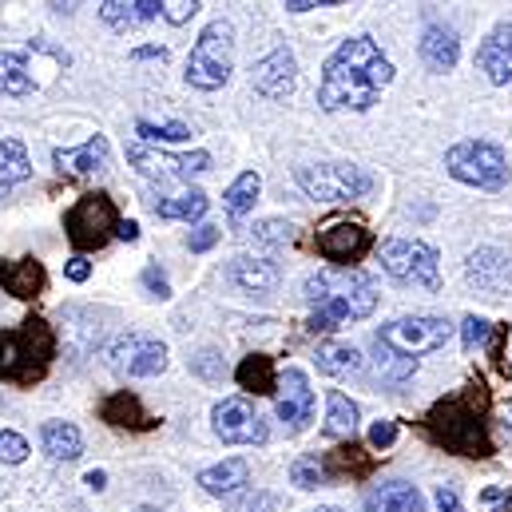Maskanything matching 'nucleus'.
I'll return each instance as SVG.
<instances>
[{
  "label": "nucleus",
  "instance_id": "nucleus-43",
  "mask_svg": "<svg viewBox=\"0 0 512 512\" xmlns=\"http://www.w3.org/2000/svg\"><path fill=\"white\" fill-rule=\"evenodd\" d=\"M24 457H28V441L12 429H0V465L16 469V465H24Z\"/></svg>",
  "mask_w": 512,
  "mask_h": 512
},
{
  "label": "nucleus",
  "instance_id": "nucleus-2",
  "mask_svg": "<svg viewBox=\"0 0 512 512\" xmlns=\"http://www.w3.org/2000/svg\"><path fill=\"white\" fill-rule=\"evenodd\" d=\"M425 437L453 453V457H493L497 445H493V433H489V389L485 382H469L465 389L433 401V409L425 413Z\"/></svg>",
  "mask_w": 512,
  "mask_h": 512
},
{
  "label": "nucleus",
  "instance_id": "nucleus-39",
  "mask_svg": "<svg viewBox=\"0 0 512 512\" xmlns=\"http://www.w3.org/2000/svg\"><path fill=\"white\" fill-rule=\"evenodd\" d=\"M135 135H139L143 143H187V139H191V128H187V124H147V120H139V124H135Z\"/></svg>",
  "mask_w": 512,
  "mask_h": 512
},
{
  "label": "nucleus",
  "instance_id": "nucleus-33",
  "mask_svg": "<svg viewBox=\"0 0 512 512\" xmlns=\"http://www.w3.org/2000/svg\"><path fill=\"white\" fill-rule=\"evenodd\" d=\"M207 207H211V199H207L203 191H183V195H171V199H155V203H151V211H155L159 219H179V223L203 219Z\"/></svg>",
  "mask_w": 512,
  "mask_h": 512
},
{
  "label": "nucleus",
  "instance_id": "nucleus-6",
  "mask_svg": "<svg viewBox=\"0 0 512 512\" xmlns=\"http://www.w3.org/2000/svg\"><path fill=\"white\" fill-rule=\"evenodd\" d=\"M445 171L477 191H501L509 187V155L493 139H461L445 151Z\"/></svg>",
  "mask_w": 512,
  "mask_h": 512
},
{
  "label": "nucleus",
  "instance_id": "nucleus-52",
  "mask_svg": "<svg viewBox=\"0 0 512 512\" xmlns=\"http://www.w3.org/2000/svg\"><path fill=\"white\" fill-rule=\"evenodd\" d=\"M116 239H124V243H135V239H139V223H131V219H120V227H116Z\"/></svg>",
  "mask_w": 512,
  "mask_h": 512
},
{
  "label": "nucleus",
  "instance_id": "nucleus-30",
  "mask_svg": "<svg viewBox=\"0 0 512 512\" xmlns=\"http://www.w3.org/2000/svg\"><path fill=\"white\" fill-rule=\"evenodd\" d=\"M32 175V159H28V147L20 143V139H0V199L12 191V187H20L24 179Z\"/></svg>",
  "mask_w": 512,
  "mask_h": 512
},
{
  "label": "nucleus",
  "instance_id": "nucleus-49",
  "mask_svg": "<svg viewBox=\"0 0 512 512\" xmlns=\"http://www.w3.org/2000/svg\"><path fill=\"white\" fill-rule=\"evenodd\" d=\"M64 274L72 278V282H88V274H92V266H88V258H68V266H64Z\"/></svg>",
  "mask_w": 512,
  "mask_h": 512
},
{
  "label": "nucleus",
  "instance_id": "nucleus-8",
  "mask_svg": "<svg viewBox=\"0 0 512 512\" xmlns=\"http://www.w3.org/2000/svg\"><path fill=\"white\" fill-rule=\"evenodd\" d=\"M298 187L318 199V203H350L366 199L374 191V175L358 163H318V167H298Z\"/></svg>",
  "mask_w": 512,
  "mask_h": 512
},
{
  "label": "nucleus",
  "instance_id": "nucleus-4",
  "mask_svg": "<svg viewBox=\"0 0 512 512\" xmlns=\"http://www.w3.org/2000/svg\"><path fill=\"white\" fill-rule=\"evenodd\" d=\"M56 358V334L44 318H24L16 330H0V382H44Z\"/></svg>",
  "mask_w": 512,
  "mask_h": 512
},
{
  "label": "nucleus",
  "instance_id": "nucleus-11",
  "mask_svg": "<svg viewBox=\"0 0 512 512\" xmlns=\"http://www.w3.org/2000/svg\"><path fill=\"white\" fill-rule=\"evenodd\" d=\"M104 358L124 378H155L167 370V346L155 334H120L104 350Z\"/></svg>",
  "mask_w": 512,
  "mask_h": 512
},
{
  "label": "nucleus",
  "instance_id": "nucleus-20",
  "mask_svg": "<svg viewBox=\"0 0 512 512\" xmlns=\"http://www.w3.org/2000/svg\"><path fill=\"white\" fill-rule=\"evenodd\" d=\"M44 286H48V270H44L40 258L28 255V258H4L0 262V290L4 294L20 298V302H32V298L44 294Z\"/></svg>",
  "mask_w": 512,
  "mask_h": 512
},
{
  "label": "nucleus",
  "instance_id": "nucleus-32",
  "mask_svg": "<svg viewBox=\"0 0 512 512\" xmlns=\"http://www.w3.org/2000/svg\"><path fill=\"white\" fill-rule=\"evenodd\" d=\"M235 382H239V389H247V393H278L274 358H266V354H251V358H243V362H239V370H235Z\"/></svg>",
  "mask_w": 512,
  "mask_h": 512
},
{
  "label": "nucleus",
  "instance_id": "nucleus-1",
  "mask_svg": "<svg viewBox=\"0 0 512 512\" xmlns=\"http://www.w3.org/2000/svg\"><path fill=\"white\" fill-rule=\"evenodd\" d=\"M393 80V64L385 60L374 36H350L334 48L322 68L318 104L322 112H370Z\"/></svg>",
  "mask_w": 512,
  "mask_h": 512
},
{
  "label": "nucleus",
  "instance_id": "nucleus-27",
  "mask_svg": "<svg viewBox=\"0 0 512 512\" xmlns=\"http://www.w3.org/2000/svg\"><path fill=\"white\" fill-rule=\"evenodd\" d=\"M366 512H425V497L409 481H385L366 493Z\"/></svg>",
  "mask_w": 512,
  "mask_h": 512
},
{
  "label": "nucleus",
  "instance_id": "nucleus-42",
  "mask_svg": "<svg viewBox=\"0 0 512 512\" xmlns=\"http://www.w3.org/2000/svg\"><path fill=\"white\" fill-rule=\"evenodd\" d=\"M255 239L266 243V247H290L294 243V227L282 223V219H262V223H255Z\"/></svg>",
  "mask_w": 512,
  "mask_h": 512
},
{
  "label": "nucleus",
  "instance_id": "nucleus-44",
  "mask_svg": "<svg viewBox=\"0 0 512 512\" xmlns=\"http://www.w3.org/2000/svg\"><path fill=\"white\" fill-rule=\"evenodd\" d=\"M219 239H223V227H215V223H199V227L187 235V247H191V255H203V251H211Z\"/></svg>",
  "mask_w": 512,
  "mask_h": 512
},
{
  "label": "nucleus",
  "instance_id": "nucleus-51",
  "mask_svg": "<svg viewBox=\"0 0 512 512\" xmlns=\"http://www.w3.org/2000/svg\"><path fill=\"white\" fill-rule=\"evenodd\" d=\"M485 501H497V512H512V489H509V493L489 489V493H485Z\"/></svg>",
  "mask_w": 512,
  "mask_h": 512
},
{
  "label": "nucleus",
  "instance_id": "nucleus-53",
  "mask_svg": "<svg viewBox=\"0 0 512 512\" xmlns=\"http://www.w3.org/2000/svg\"><path fill=\"white\" fill-rule=\"evenodd\" d=\"M131 56H135V60H159V64H163V60H167V48H135Z\"/></svg>",
  "mask_w": 512,
  "mask_h": 512
},
{
  "label": "nucleus",
  "instance_id": "nucleus-17",
  "mask_svg": "<svg viewBox=\"0 0 512 512\" xmlns=\"http://www.w3.org/2000/svg\"><path fill=\"white\" fill-rule=\"evenodd\" d=\"M251 84H255L258 96L266 100H286L298 84V60L290 48H274L270 56H262L251 72Z\"/></svg>",
  "mask_w": 512,
  "mask_h": 512
},
{
  "label": "nucleus",
  "instance_id": "nucleus-36",
  "mask_svg": "<svg viewBox=\"0 0 512 512\" xmlns=\"http://www.w3.org/2000/svg\"><path fill=\"white\" fill-rule=\"evenodd\" d=\"M258 191H262V179H258L255 171H243L231 187H227V195H223V203H227V215L231 219H243V215H251L255 211V199Z\"/></svg>",
  "mask_w": 512,
  "mask_h": 512
},
{
  "label": "nucleus",
  "instance_id": "nucleus-12",
  "mask_svg": "<svg viewBox=\"0 0 512 512\" xmlns=\"http://www.w3.org/2000/svg\"><path fill=\"white\" fill-rule=\"evenodd\" d=\"M211 425H215V437L227 441V445H262L270 437L266 417L247 397H223L211 409Z\"/></svg>",
  "mask_w": 512,
  "mask_h": 512
},
{
  "label": "nucleus",
  "instance_id": "nucleus-15",
  "mask_svg": "<svg viewBox=\"0 0 512 512\" xmlns=\"http://www.w3.org/2000/svg\"><path fill=\"white\" fill-rule=\"evenodd\" d=\"M0 512H56L44 477L0 465Z\"/></svg>",
  "mask_w": 512,
  "mask_h": 512
},
{
  "label": "nucleus",
  "instance_id": "nucleus-10",
  "mask_svg": "<svg viewBox=\"0 0 512 512\" xmlns=\"http://www.w3.org/2000/svg\"><path fill=\"white\" fill-rule=\"evenodd\" d=\"M449 334H453V326H449L445 318L413 314V318H393V322H385L382 330H378V342L389 346L393 354L417 362V354H433V350H441V346L449 342Z\"/></svg>",
  "mask_w": 512,
  "mask_h": 512
},
{
  "label": "nucleus",
  "instance_id": "nucleus-7",
  "mask_svg": "<svg viewBox=\"0 0 512 512\" xmlns=\"http://www.w3.org/2000/svg\"><path fill=\"white\" fill-rule=\"evenodd\" d=\"M116 227H120V211L112 203L108 191H92L84 199L72 203V211L64 215V231H68V243L84 255V251H104L112 239H116Z\"/></svg>",
  "mask_w": 512,
  "mask_h": 512
},
{
  "label": "nucleus",
  "instance_id": "nucleus-48",
  "mask_svg": "<svg viewBox=\"0 0 512 512\" xmlns=\"http://www.w3.org/2000/svg\"><path fill=\"white\" fill-rule=\"evenodd\" d=\"M437 512H461V497L453 485H441L437 489Z\"/></svg>",
  "mask_w": 512,
  "mask_h": 512
},
{
  "label": "nucleus",
  "instance_id": "nucleus-40",
  "mask_svg": "<svg viewBox=\"0 0 512 512\" xmlns=\"http://www.w3.org/2000/svg\"><path fill=\"white\" fill-rule=\"evenodd\" d=\"M187 366H191V374L203 378V382H223V378H227V366H223V354H219V350H199V354L187 358Z\"/></svg>",
  "mask_w": 512,
  "mask_h": 512
},
{
  "label": "nucleus",
  "instance_id": "nucleus-25",
  "mask_svg": "<svg viewBox=\"0 0 512 512\" xmlns=\"http://www.w3.org/2000/svg\"><path fill=\"white\" fill-rule=\"evenodd\" d=\"M199 485H203V493H211V497H235V493H243V489L251 485V465H247L243 457H227V461L203 469V473H199Z\"/></svg>",
  "mask_w": 512,
  "mask_h": 512
},
{
  "label": "nucleus",
  "instance_id": "nucleus-3",
  "mask_svg": "<svg viewBox=\"0 0 512 512\" xmlns=\"http://www.w3.org/2000/svg\"><path fill=\"white\" fill-rule=\"evenodd\" d=\"M306 302L314 306L310 314V334H334L342 330L346 322H362L378 310V282L358 270V266H330V270H318L306 278L302 286Z\"/></svg>",
  "mask_w": 512,
  "mask_h": 512
},
{
  "label": "nucleus",
  "instance_id": "nucleus-56",
  "mask_svg": "<svg viewBox=\"0 0 512 512\" xmlns=\"http://www.w3.org/2000/svg\"><path fill=\"white\" fill-rule=\"evenodd\" d=\"M314 512H342V509H314Z\"/></svg>",
  "mask_w": 512,
  "mask_h": 512
},
{
  "label": "nucleus",
  "instance_id": "nucleus-21",
  "mask_svg": "<svg viewBox=\"0 0 512 512\" xmlns=\"http://www.w3.org/2000/svg\"><path fill=\"white\" fill-rule=\"evenodd\" d=\"M108 155H112L108 139H104V135H92V139L80 143V147H56V151H52V163H56L60 175L84 179V175L104 171V167H108Z\"/></svg>",
  "mask_w": 512,
  "mask_h": 512
},
{
  "label": "nucleus",
  "instance_id": "nucleus-22",
  "mask_svg": "<svg viewBox=\"0 0 512 512\" xmlns=\"http://www.w3.org/2000/svg\"><path fill=\"white\" fill-rule=\"evenodd\" d=\"M477 64H481V72L493 80V84H512V24H497L485 40H481V48H477Z\"/></svg>",
  "mask_w": 512,
  "mask_h": 512
},
{
  "label": "nucleus",
  "instance_id": "nucleus-24",
  "mask_svg": "<svg viewBox=\"0 0 512 512\" xmlns=\"http://www.w3.org/2000/svg\"><path fill=\"white\" fill-rule=\"evenodd\" d=\"M227 278H231V286H239L243 294H270V290H278V266L270 262V258H251V255H239L231 258V266H227Z\"/></svg>",
  "mask_w": 512,
  "mask_h": 512
},
{
  "label": "nucleus",
  "instance_id": "nucleus-38",
  "mask_svg": "<svg viewBox=\"0 0 512 512\" xmlns=\"http://www.w3.org/2000/svg\"><path fill=\"white\" fill-rule=\"evenodd\" d=\"M290 481H294L298 489H322V485H330V477H326V465H322V457H318V453H306V457H298V461L290 465Z\"/></svg>",
  "mask_w": 512,
  "mask_h": 512
},
{
  "label": "nucleus",
  "instance_id": "nucleus-23",
  "mask_svg": "<svg viewBox=\"0 0 512 512\" xmlns=\"http://www.w3.org/2000/svg\"><path fill=\"white\" fill-rule=\"evenodd\" d=\"M100 417H104L108 425H116V429H131V433H147V429L159 425V417H151V413L139 405V397H135L131 389L108 393V397L100 401Z\"/></svg>",
  "mask_w": 512,
  "mask_h": 512
},
{
  "label": "nucleus",
  "instance_id": "nucleus-35",
  "mask_svg": "<svg viewBox=\"0 0 512 512\" xmlns=\"http://www.w3.org/2000/svg\"><path fill=\"white\" fill-rule=\"evenodd\" d=\"M36 80L20 52H0V96H32Z\"/></svg>",
  "mask_w": 512,
  "mask_h": 512
},
{
  "label": "nucleus",
  "instance_id": "nucleus-31",
  "mask_svg": "<svg viewBox=\"0 0 512 512\" xmlns=\"http://www.w3.org/2000/svg\"><path fill=\"white\" fill-rule=\"evenodd\" d=\"M314 362H318V370L330 374V378H354V374H362V350L342 346V342H326V346H318Z\"/></svg>",
  "mask_w": 512,
  "mask_h": 512
},
{
  "label": "nucleus",
  "instance_id": "nucleus-28",
  "mask_svg": "<svg viewBox=\"0 0 512 512\" xmlns=\"http://www.w3.org/2000/svg\"><path fill=\"white\" fill-rule=\"evenodd\" d=\"M163 16V4L159 0H104L100 4V20L116 32H128V28H139L147 20Z\"/></svg>",
  "mask_w": 512,
  "mask_h": 512
},
{
  "label": "nucleus",
  "instance_id": "nucleus-55",
  "mask_svg": "<svg viewBox=\"0 0 512 512\" xmlns=\"http://www.w3.org/2000/svg\"><path fill=\"white\" fill-rule=\"evenodd\" d=\"M84 481H88V485H92V489H96V493H100V489H104V485H108V477H104V473H100V469H96V473H88V477H84Z\"/></svg>",
  "mask_w": 512,
  "mask_h": 512
},
{
  "label": "nucleus",
  "instance_id": "nucleus-19",
  "mask_svg": "<svg viewBox=\"0 0 512 512\" xmlns=\"http://www.w3.org/2000/svg\"><path fill=\"white\" fill-rule=\"evenodd\" d=\"M417 56H421V64L429 72H453L457 60H461V36H457V28H449L441 20L425 24V32L417 40Z\"/></svg>",
  "mask_w": 512,
  "mask_h": 512
},
{
  "label": "nucleus",
  "instance_id": "nucleus-5",
  "mask_svg": "<svg viewBox=\"0 0 512 512\" xmlns=\"http://www.w3.org/2000/svg\"><path fill=\"white\" fill-rule=\"evenodd\" d=\"M235 72V28L231 20H211L191 56H187V84L199 92H219Z\"/></svg>",
  "mask_w": 512,
  "mask_h": 512
},
{
  "label": "nucleus",
  "instance_id": "nucleus-18",
  "mask_svg": "<svg viewBox=\"0 0 512 512\" xmlns=\"http://www.w3.org/2000/svg\"><path fill=\"white\" fill-rule=\"evenodd\" d=\"M465 278L481 294L501 298L512 286V258L505 251H497V247H481V251H473L469 262H465Z\"/></svg>",
  "mask_w": 512,
  "mask_h": 512
},
{
  "label": "nucleus",
  "instance_id": "nucleus-45",
  "mask_svg": "<svg viewBox=\"0 0 512 512\" xmlns=\"http://www.w3.org/2000/svg\"><path fill=\"white\" fill-rule=\"evenodd\" d=\"M139 282H143V290L151 294V298H171V286H167V274L159 270V266H143V274H139Z\"/></svg>",
  "mask_w": 512,
  "mask_h": 512
},
{
  "label": "nucleus",
  "instance_id": "nucleus-14",
  "mask_svg": "<svg viewBox=\"0 0 512 512\" xmlns=\"http://www.w3.org/2000/svg\"><path fill=\"white\" fill-rule=\"evenodd\" d=\"M274 413L282 417L286 433H302L314 417V389H310V378L290 366L282 378H278V393H274Z\"/></svg>",
  "mask_w": 512,
  "mask_h": 512
},
{
  "label": "nucleus",
  "instance_id": "nucleus-29",
  "mask_svg": "<svg viewBox=\"0 0 512 512\" xmlns=\"http://www.w3.org/2000/svg\"><path fill=\"white\" fill-rule=\"evenodd\" d=\"M40 445H44V453L56 457V461H76V457L84 453V437H80V429L68 425V421H44Z\"/></svg>",
  "mask_w": 512,
  "mask_h": 512
},
{
  "label": "nucleus",
  "instance_id": "nucleus-54",
  "mask_svg": "<svg viewBox=\"0 0 512 512\" xmlns=\"http://www.w3.org/2000/svg\"><path fill=\"white\" fill-rule=\"evenodd\" d=\"M278 509V497H255L251 501V512H274Z\"/></svg>",
  "mask_w": 512,
  "mask_h": 512
},
{
  "label": "nucleus",
  "instance_id": "nucleus-37",
  "mask_svg": "<svg viewBox=\"0 0 512 512\" xmlns=\"http://www.w3.org/2000/svg\"><path fill=\"white\" fill-rule=\"evenodd\" d=\"M374 370H378V382L401 385V382H409V378L417 374V362H413V358L393 354V350H389V346H382V342H374Z\"/></svg>",
  "mask_w": 512,
  "mask_h": 512
},
{
  "label": "nucleus",
  "instance_id": "nucleus-9",
  "mask_svg": "<svg viewBox=\"0 0 512 512\" xmlns=\"http://www.w3.org/2000/svg\"><path fill=\"white\" fill-rule=\"evenodd\" d=\"M385 274L401 286H421V290H437L441 286V262L429 243L417 239H385L378 247Z\"/></svg>",
  "mask_w": 512,
  "mask_h": 512
},
{
  "label": "nucleus",
  "instance_id": "nucleus-34",
  "mask_svg": "<svg viewBox=\"0 0 512 512\" xmlns=\"http://www.w3.org/2000/svg\"><path fill=\"white\" fill-rule=\"evenodd\" d=\"M354 429H358V405H354L346 393L330 389V393H326V437H346V441H354Z\"/></svg>",
  "mask_w": 512,
  "mask_h": 512
},
{
  "label": "nucleus",
  "instance_id": "nucleus-50",
  "mask_svg": "<svg viewBox=\"0 0 512 512\" xmlns=\"http://www.w3.org/2000/svg\"><path fill=\"white\" fill-rule=\"evenodd\" d=\"M334 0H286L290 12H310V8H330Z\"/></svg>",
  "mask_w": 512,
  "mask_h": 512
},
{
  "label": "nucleus",
  "instance_id": "nucleus-47",
  "mask_svg": "<svg viewBox=\"0 0 512 512\" xmlns=\"http://www.w3.org/2000/svg\"><path fill=\"white\" fill-rule=\"evenodd\" d=\"M199 12V4L191 0V4H163V16L171 20V24H183V20H191Z\"/></svg>",
  "mask_w": 512,
  "mask_h": 512
},
{
  "label": "nucleus",
  "instance_id": "nucleus-26",
  "mask_svg": "<svg viewBox=\"0 0 512 512\" xmlns=\"http://www.w3.org/2000/svg\"><path fill=\"white\" fill-rule=\"evenodd\" d=\"M322 465H326V477H330V481H342V477L362 481V477H370V473H374L378 457H374V453H366L358 441H346V445H338L334 453H326V457H322Z\"/></svg>",
  "mask_w": 512,
  "mask_h": 512
},
{
  "label": "nucleus",
  "instance_id": "nucleus-13",
  "mask_svg": "<svg viewBox=\"0 0 512 512\" xmlns=\"http://www.w3.org/2000/svg\"><path fill=\"white\" fill-rule=\"evenodd\" d=\"M314 243H318V255L326 258V262H338V266H346V270L374 251V235H370L362 223H350V219L330 223L326 231H318Z\"/></svg>",
  "mask_w": 512,
  "mask_h": 512
},
{
  "label": "nucleus",
  "instance_id": "nucleus-16",
  "mask_svg": "<svg viewBox=\"0 0 512 512\" xmlns=\"http://www.w3.org/2000/svg\"><path fill=\"white\" fill-rule=\"evenodd\" d=\"M128 159L143 175H159V179H191L211 171V155L207 151H191V155H167V151H147L143 143H131Z\"/></svg>",
  "mask_w": 512,
  "mask_h": 512
},
{
  "label": "nucleus",
  "instance_id": "nucleus-41",
  "mask_svg": "<svg viewBox=\"0 0 512 512\" xmlns=\"http://www.w3.org/2000/svg\"><path fill=\"white\" fill-rule=\"evenodd\" d=\"M493 322H485V318H477V314H469L465 322H461V346H465V354H473V350H481V346H489L493 342Z\"/></svg>",
  "mask_w": 512,
  "mask_h": 512
},
{
  "label": "nucleus",
  "instance_id": "nucleus-46",
  "mask_svg": "<svg viewBox=\"0 0 512 512\" xmlns=\"http://www.w3.org/2000/svg\"><path fill=\"white\" fill-rule=\"evenodd\" d=\"M397 441V421H378L374 429H370V445L374 449H389Z\"/></svg>",
  "mask_w": 512,
  "mask_h": 512
}]
</instances>
